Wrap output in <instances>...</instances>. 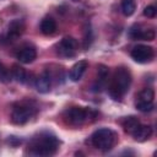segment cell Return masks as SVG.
<instances>
[{
  "label": "cell",
  "mask_w": 157,
  "mask_h": 157,
  "mask_svg": "<svg viewBox=\"0 0 157 157\" xmlns=\"http://www.w3.org/2000/svg\"><path fill=\"white\" fill-rule=\"evenodd\" d=\"M10 80H11L10 71L4 66V64L0 63V81L1 82H9Z\"/></svg>",
  "instance_id": "20"
},
{
  "label": "cell",
  "mask_w": 157,
  "mask_h": 157,
  "mask_svg": "<svg viewBox=\"0 0 157 157\" xmlns=\"http://www.w3.org/2000/svg\"><path fill=\"white\" fill-rule=\"evenodd\" d=\"M11 76L17 81V82H26V78H27V72L26 70L20 66V65H13L12 69H11Z\"/></svg>",
  "instance_id": "16"
},
{
  "label": "cell",
  "mask_w": 157,
  "mask_h": 157,
  "mask_svg": "<svg viewBox=\"0 0 157 157\" xmlns=\"http://www.w3.org/2000/svg\"><path fill=\"white\" fill-rule=\"evenodd\" d=\"M129 36L131 39H142V40H152L155 39V31L148 28V29H142L140 26L135 25L130 28Z\"/></svg>",
  "instance_id": "9"
},
{
  "label": "cell",
  "mask_w": 157,
  "mask_h": 157,
  "mask_svg": "<svg viewBox=\"0 0 157 157\" xmlns=\"http://www.w3.org/2000/svg\"><path fill=\"white\" fill-rule=\"evenodd\" d=\"M56 31V22L53 17H44L40 22V32L44 36H52Z\"/></svg>",
  "instance_id": "15"
},
{
  "label": "cell",
  "mask_w": 157,
  "mask_h": 157,
  "mask_svg": "<svg viewBox=\"0 0 157 157\" xmlns=\"http://www.w3.org/2000/svg\"><path fill=\"white\" fill-rule=\"evenodd\" d=\"M156 12H157V10H156V7H155L153 5H148V6H146L145 10H144V15H145L146 17H148V18L155 17V16H156Z\"/></svg>",
  "instance_id": "22"
},
{
  "label": "cell",
  "mask_w": 157,
  "mask_h": 157,
  "mask_svg": "<svg viewBox=\"0 0 157 157\" xmlns=\"http://www.w3.org/2000/svg\"><path fill=\"white\" fill-rule=\"evenodd\" d=\"M23 32H25V23H23V21L22 20H13L9 25L7 39L9 40H13L16 38H18Z\"/></svg>",
  "instance_id": "11"
},
{
  "label": "cell",
  "mask_w": 157,
  "mask_h": 157,
  "mask_svg": "<svg viewBox=\"0 0 157 157\" xmlns=\"http://www.w3.org/2000/svg\"><path fill=\"white\" fill-rule=\"evenodd\" d=\"M59 147L58 139L49 132H40L34 136L28 146L29 155L33 156H52Z\"/></svg>",
  "instance_id": "1"
},
{
  "label": "cell",
  "mask_w": 157,
  "mask_h": 157,
  "mask_svg": "<svg viewBox=\"0 0 157 157\" xmlns=\"http://www.w3.org/2000/svg\"><path fill=\"white\" fill-rule=\"evenodd\" d=\"M88 114H90V110L82 107H71L65 110L64 120L66 121V124L71 126H80L87 120Z\"/></svg>",
  "instance_id": "4"
},
{
  "label": "cell",
  "mask_w": 157,
  "mask_h": 157,
  "mask_svg": "<svg viewBox=\"0 0 157 157\" xmlns=\"http://www.w3.org/2000/svg\"><path fill=\"white\" fill-rule=\"evenodd\" d=\"M132 137L136 140V141H146L151 137L152 135V128L150 125H142V124H139L137 128L132 131Z\"/></svg>",
  "instance_id": "13"
},
{
  "label": "cell",
  "mask_w": 157,
  "mask_h": 157,
  "mask_svg": "<svg viewBox=\"0 0 157 157\" xmlns=\"http://www.w3.org/2000/svg\"><path fill=\"white\" fill-rule=\"evenodd\" d=\"M115 142H117V134L108 128L98 129L91 135V144L101 151L110 150L115 145Z\"/></svg>",
  "instance_id": "3"
},
{
  "label": "cell",
  "mask_w": 157,
  "mask_h": 157,
  "mask_svg": "<svg viewBox=\"0 0 157 157\" xmlns=\"http://www.w3.org/2000/svg\"><path fill=\"white\" fill-rule=\"evenodd\" d=\"M136 10L135 0H121V11L125 16H131Z\"/></svg>",
  "instance_id": "18"
},
{
  "label": "cell",
  "mask_w": 157,
  "mask_h": 157,
  "mask_svg": "<svg viewBox=\"0 0 157 157\" xmlns=\"http://www.w3.org/2000/svg\"><path fill=\"white\" fill-rule=\"evenodd\" d=\"M88 67V63L86 60H80L77 61L71 69H70V72H69V77L71 81L74 82H77L81 80V77L83 76L86 69Z\"/></svg>",
  "instance_id": "12"
},
{
  "label": "cell",
  "mask_w": 157,
  "mask_h": 157,
  "mask_svg": "<svg viewBox=\"0 0 157 157\" xmlns=\"http://www.w3.org/2000/svg\"><path fill=\"white\" fill-rule=\"evenodd\" d=\"M153 55H155L153 48L150 45L139 44V45L134 47L131 50V58L136 63H140V64H145V63L151 61L153 59Z\"/></svg>",
  "instance_id": "6"
},
{
  "label": "cell",
  "mask_w": 157,
  "mask_h": 157,
  "mask_svg": "<svg viewBox=\"0 0 157 157\" xmlns=\"http://www.w3.org/2000/svg\"><path fill=\"white\" fill-rule=\"evenodd\" d=\"M136 108H137L140 112L147 113V112H151V110L153 109V103H147V102H137V101H136Z\"/></svg>",
  "instance_id": "21"
},
{
  "label": "cell",
  "mask_w": 157,
  "mask_h": 157,
  "mask_svg": "<svg viewBox=\"0 0 157 157\" xmlns=\"http://www.w3.org/2000/svg\"><path fill=\"white\" fill-rule=\"evenodd\" d=\"M130 85H131L130 71L126 67H118L113 75L110 85L108 87L109 96L115 101L121 99L125 96V93L129 91Z\"/></svg>",
  "instance_id": "2"
},
{
  "label": "cell",
  "mask_w": 157,
  "mask_h": 157,
  "mask_svg": "<svg viewBox=\"0 0 157 157\" xmlns=\"http://www.w3.org/2000/svg\"><path fill=\"white\" fill-rule=\"evenodd\" d=\"M108 74H109L108 67L104 66V65H99V67H98V75H97V81H96V83L93 86V91L94 92H101L104 88V86L107 83Z\"/></svg>",
  "instance_id": "14"
},
{
  "label": "cell",
  "mask_w": 157,
  "mask_h": 157,
  "mask_svg": "<svg viewBox=\"0 0 157 157\" xmlns=\"http://www.w3.org/2000/svg\"><path fill=\"white\" fill-rule=\"evenodd\" d=\"M16 56H17V59H18L20 63H22V64H29V63H32L36 59L37 50H36V48L33 45L26 44V45H23V47L20 48V50L16 54Z\"/></svg>",
  "instance_id": "8"
},
{
  "label": "cell",
  "mask_w": 157,
  "mask_h": 157,
  "mask_svg": "<svg viewBox=\"0 0 157 157\" xmlns=\"http://www.w3.org/2000/svg\"><path fill=\"white\" fill-rule=\"evenodd\" d=\"M34 86H36V88H37V91L39 93H47V92H49L50 91V86H52V78H50L49 72H47V71L42 72L36 78Z\"/></svg>",
  "instance_id": "10"
},
{
  "label": "cell",
  "mask_w": 157,
  "mask_h": 157,
  "mask_svg": "<svg viewBox=\"0 0 157 157\" xmlns=\"http://www.w3.org/2000/svg\"><path fill=\"white\" fill-rule=\"evenodd\" d=\"M140 124V121L135 118V117H126L124 120H123V128L124 130L128 132V134H132V131L137 128V125Z\"/></svg>",
  "instance_id": "17"
},
{
  "label": "cell",
  "mask_w": 157,
  "mask_h": 157,
  "mask_svg": "<svg viewBox=\"0 0 157 157\" xmlns=\"http://www.w3.org/2000/svg\"><path fill=\"white\" fill-rule=\"evenodd\" d=\"M34 114V108L28 105V104H18L12 109L11 113V120L17 124V125H22L26 124Z\"/></svg>",
  "instance_id": "5"
},
{
  "label": "cell",
  "mask_w": 157,
  "mask_h": 157,
  "mask_svg": "<svg viewBox=\"0 0 157 157\" xmlns=\"http://www.w3.org/2000/svg\"><path fill=\"white\" fill-rule=\"evenodd\" d=\"M58 54L63 58H72L76 54L77 49V42L72 37H65L63 38L58 44Z\"/></svg>",
  "instance_id": "7"
},
{
  "label": "cell",
  "mask_w": 157,
  "mask_h": 157,
  "mask_svg": "<svg viewBox=\"0 0 157 157\" xmlns=\"http://www.w3.org/2000/svg\"><path fill=\"white\" fill-rule=\"evenodd\" d=\"M155 98V92L152 88H144L139 96H137V102H147V103H153Z\"/></svg>",
  "instance_id": "19"
}]
</instances>
